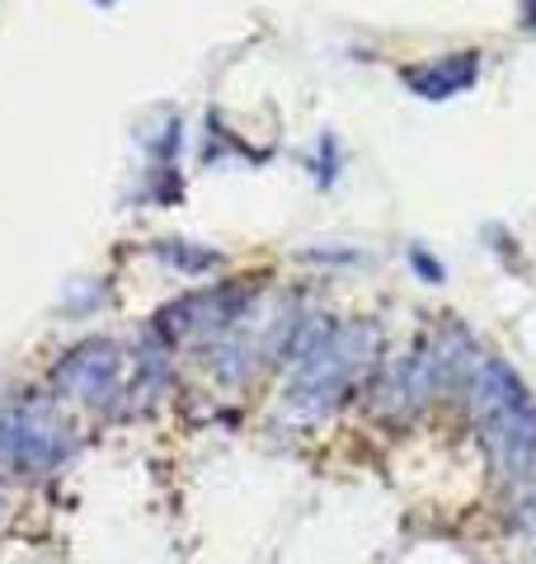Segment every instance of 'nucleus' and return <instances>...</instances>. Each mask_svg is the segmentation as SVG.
I'll use <instances>...</instances> for the list:
<instances>
[{
  "mask_svg": "<svg viewBox=\"0 0 536 564\" xmlns=\"http://www.w3.org/2000/svg\"><path fill=\"white\" fill-rule=\"evenodd\" d=\"M471 410L485 433V447L499 470L527 475L536 466V404L517 386V377L499 362H480L471 386Z\"/></svg>",
  "mask_w": 536,
  "mask_h": 564,
  "instance_id": "nucleus-1",
  "label": "nucleus"
},
{
  "mask_svg": "<svg viewBox=\"0 0 536 564\" xmlns=\"http://www.w3.org/2000/svg\"><path fill=\"white\" fill-rule=\"evenodd\" d=\"M66 381L76 386L89 404L118 395V352L109 344H89L85 352H76V362L66 367Z\"/></svg>",
  "mask_w": 536,
  "mask_h": 564,
  "instance_id": "nucleus-2",
  "label": "nucleus"
}]
</instances>
